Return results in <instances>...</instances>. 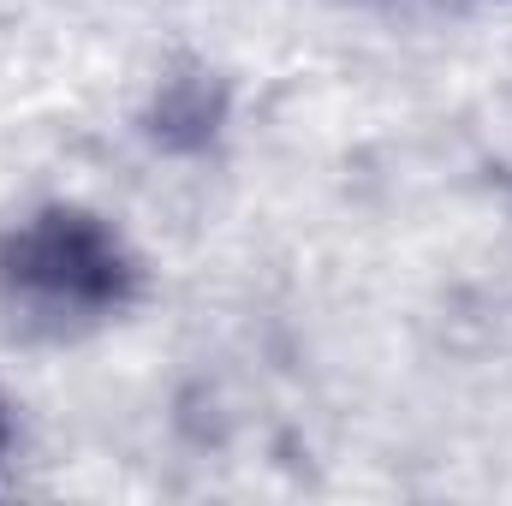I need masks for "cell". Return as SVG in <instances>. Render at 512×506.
Wrapping results in <instances>:
<instances>
[{"label":"cell","mask_w":512,"mask_h":506,"mask_svg":"<svg viewBox=\"0 0 512 506\" xmlns=\"http://www.w3.org/2000/svg\"><path fill=\"white\" fill-rule=\"evenodd\" d=\"M126 245L84 209H42L0 245V286L12 304L54 316V322H90L131 298Z\"/></svg>","instance_id":"6da1fadb"},{"label":"cell","mask_w":512,"mask_h":506,"mask_svg":"<svg viewBox=\"0 0 512 506\" xmlns=\"http://www.w3.org/2000/svg\"><path fill=\"white\" fill-rule=\"evenodd\" d=\"M0 441H6V423H0Z\"/></svg>","instance_id":"7a4b0ae2"}]
</instances>
